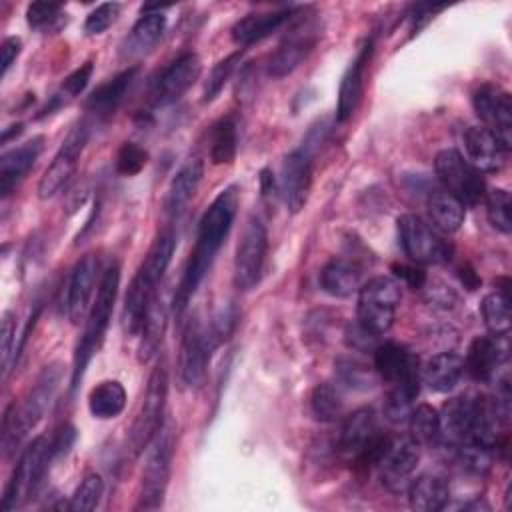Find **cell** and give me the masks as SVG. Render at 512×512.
<instances>
[{
  "label": "cell",
  "mask_w": 512,
  "mask_h": 512,
  "mask_svg": "<svg viewBox=\"0 0 512 512\" xmlns=\"http://www.w3.org/2000/svg\"><path fill=\"white\" fill-rule=\"evenodd\" d=\"M236 210H238V190L236 186H228L210 202V206L202 214L198 224L196 244L190 252V258L186 262L184 274L180 278V284L172 300V308L178 318L184 314L190 298L194 296L206 272L210 270L216 252L224 244L232 228V222L236 218Z\"/></svg>",
  "instance_id": "6da1fadb"
},
{
  "label": "cell",
  "mask_w": 512,
  "mask_h": 512,
  "mask_svg": "<svg viewBox=\"0 0 512 512\" xmlns=\"http://www.w3.org/2000/svg\"><path fill=\"white\" fill-rule=\"evenodd\" d=\"M118 286H120V264L114 262L106 268V272L100 278L96 298H94V302L90 306V312L86 316L82 338L78 340V346H76V352H74L72 376H70V390L72 392H76V388L80 386V380L86 372V366L90 364L92 356L98 352V348L104 342V336H106L112 312H114Z\"/></svg>",
  "instance_id": "7a4b0ae2"
},
{
  "label": "cell",
  "mask_w": 512,
  "mask_h": 512,
  "mask_svg": "<svg viewBox=\"0 0 512 512\" xmlns=\"http://www.w3.org/2000/svg\"><path fill=\"white\" fill-rule=\"evenodd\" d=\"M60 366L50 364L46 366L40 376L36 378L34 386L30 388L28 396L16 404L12 402L2 418V452L4 456H10L16 452V448L22 444V440L28 436V432L38 424V420L44 416L48 404L54 398V392L60 382Z\"/></svg>",
  "instance_id": "3957f363"
},
{
  "label": "cell",
  "mask_w": 512,
  "mask_h": 512,
  "mask_svg": "<svg viewBox=\"0 0 512 512\" xmlns=\"http://www.w3.org/2000/svg\"><path fill=\"white\" fill-rule=\"evenodd\" d=\"M402 300L400 282L392 276H374L358 290L356 324L372 336L386 334L394 320Z\"/></svg>",
  "instance_id": "277c9868"
},
{
  "label": "cell",
  "mask_w": 512,
  "mask_h": 512,
  "mask_svg": "<svg viewBox=\"0 0 512 512\" xmlns=\"http://www.w3.org/2000/svg\"><path fill=\"white\" fill-rule=\"evenodd\" d=\"M176 432L170 422L162 424L152 442L148 444V456L142 470L140 482V502L136 508L140 510H158L164 502V494L168 488L172 458L176 446Z\"/></svg>",
  "instance_id": "5b68a950"
},
{
  "label": "cell",
  "mask_w": 512,
  "mask_h": 512,
  "mask_svg": "<svg viewBox=\"0 0 512 512\" xmlns=\"http://www.w3.org/2000/svg\"><path fill=\"white\" fill-rule=\"evenodd\" d=\"M166 398H168V372L164 364H158L148 378L142 406L130 428L128 446L132 450V456H138L140 452H144V448H148V444L164 424L162 418H164Z\"/></svg>",
  "instance_id": "8992f818"
},
{
  "label": "cell",
  "mask_w": 512,
  "mask_h": 512,
  "mask_svg": "<svg viewBox=\"0 0 512 512\" xmlns=\"http://www.w3.org/2000/svg\"><path fill=\"white\" fill-rule=\"evenodd\" d=\"M434 170L444 190L464 206H474L484 200L486 184L482 172L476 170L458 150L444 148L434 158Z\"/></svg>",
  "instance_id": "52a82bcc"
},
{
  "label": "cell",
  "mask_w": 512,
  "mask_h": 512,
  "mask_svg": "<svg viewBox=\"0 0 512 512\" xmlns=\"http://www.w3.org/2000/svg\"><path fill=\"white\" fill-rule=\"evenodd\" d=\"M398 240L402 252L416 264H444L452 256V246L420 216L402 214L398 218Z\"/></svg>",
  "instance_id": "ba28073f"
},
{
  "label": "cell",
  "mask_w": 512,
  "mask_h": 512,
  "mask_svg": "<svg viewBox=\"0 0 512 512\" xmlns=\"http://www.w3.org/2000/svg\"><path fill=\"white\" fill-rule=\"evenodd\" d=\"M268 250V232L258 216H250L234 256V284L238 290H250L258 284Z\"/></svg>",
  "instance_id": "9c48e42d"
},
{
  "label": "cell",
  "mask_w": 512,
  "mask_h": 512,
  "mask_svg": "<svg viewBox=\"0 0 512 512\" xmlns=\"http://www.w3.org/2000/svg\"><path fill=\"white\" fill-rule=\"evenodd\" d=\"M88 124L86 122H78L68 136L64 138L62 146L58 148L56 156L52 158L50 166L44 170L40 182H38V198L40 200H50L54 198L74 176L76 166H78V158L88 142Z\"/></svg>",
  "instance_id": "30bf717a"
},
{
  "label": "cell",
  "mask_w": 512,
  "mask_h": 512,
  "mask_svg": "<svg viewBox=\"0 0 512 512\" xmlns=\"http://www.w3.org/2000/svg\"><path fill=\"white\" fill-rule=\"evenodd\" d=\"M318 36L320 28L316 20L310 16H300L286 32L276 52L270 56L268 74L272 78H284L290 72H294L302 64V60L312 52V48L318 42Z\"/></svg>",
  "instance_id": "8fae6325"
},
{
  "label": "cell",
  "mask_w": 512,
  "mask_h": 512,
  "mask_svg": "<svg viewBox=\"0 0 512 512\" xmlns=\"http://www.w3.org/2000/svg\"><path fill=\"white\" fill-rule=\"evenodd\" d=\"M472 106L484 128L510 152L512 144V96L496 84H480L472 94Z\"/></svg>",
  "instance_id": "7c38bea8"
},
{
  "label": "cell",
  "mask_w": 512,
  "mask_h": 512,
  "mask_svg": "<svg viewBox=\"0 0 512 512\" xmlns=\"http://www.w3.org/2000/svg\"><path fill=\"white\" fill-rule=\"evenodd\" d=\"M214 342L198 320H190L184 328L178 352V374L186 388H198L204 382Z\"/></svg>",
  "instance_id": "4fadbf2b"
},
{
  "label": "cell",
  "mask_w": 512,
  "mask_h": 512,
  "mask_svg": "<svg viewBox=\"0 0 512 512\" xmlns=\"http://www.w3.org/2000/svg\"><path fill=\"white\" fill-rule=\"evenodd\" d=\"M420 460V444L410 436L388 438V444L376 464L382 484L392 490L400 492L408 486L412 472L416 470Z\"/></svg>",
  "instance_id": "5bb4252c"
},
{
  "label": "cell",
  "mask_w": 512,
  "mask_h": 512,
  "mask_svg": "<svg viewBox=\"0 0 512 512\" xmlns=\"http://www.w3.org/2000/svg\"><path fill=\"white\" fill-rule=\"evenodd\" d=\"M374 370L390 386L420 388L418 356L398 342H384L374 348Z\"/></svg>",
  "instance_id": "9a60e30c"
},
{
  "label": "cell",
  "mask_w": 512,
  "mask_h": 512,
  "mask_svg": "<svg viewBox=\"0 0 512 512\" xmlns=\"http://www.w3.org/2000/svg\"><path fill=\"white\" fill-rule=\"evenodd\" d=\"M202 62L194 52H186L170 62L154 80L152 84V104L154 106H168L174 104L182 94L200 78Z\"/></svg>",
  "instance_id": "2e32d148"
},
{
  "label": "cell",
  "mask_w": 512,
  "mask_h": 512,
  "mask_svg": "<svg viewBox=\"0 0 512 512\" xmlns=\"http://www.w3.org/2000/svg\"><path fill=\"white\" fill-rule=\"evenodd\" d=\"M312 186V160L306 148H296L284 156L278 188L292 214L300 212Z\"/></svg>",
  "instance_id": "e0dca14e"
},
{
  "label": "cell",
  "mask_w": 512,
  "mask_h": 512,
  "mask_svg": "<svg viewBox=\"0 0 512 512\" xmlns=\"http://www.w3.org/2000/svg\"><path fill=\"white\" fill-rule=\"evenodd\" d=\"M382 432L378 430L376 414L372 408H358L352 414L346 416L340 436H338V448L342 454L350 456L358 466L368 456L372 446L380 440Z\"/></svg>",
  "instance_id": "ac0fdd59"
},
{
  "label": "cell",
  "mask_w": 512,
  "mask_h": 512,
  "mask_svg": "<svg viewBox=\"0 0 512 512\" xmlns=\"http://www.w3.org/2000/svg\"><path fill=\"white\" fill-rule=\"evenodd\" d=\"M98 270H100L98 258L94 254H86L76 262L70 274V282L66 290V314L72 324H78L90 312Z\"/></svg>",
  "instance_id": "d6986e66"
},
{
  "label": "cell",
  "mask_w": 512,
  "mask_h": 512,
  "mask_svg": "<svg viewBox=\"0 0 512 512\" xmlns=\"http://www.w3.org/2000/svg\"><path fill=\"white\" fill-rule=\"evenodd\" d=\"M372 50H374V42L368 40L360 52L356 54V58L350 62V66L346 68L342 80H340V88H338V102H336V120L338 122H346L352 118V114L356 112L362 94H364V78H366V70L372 58Z\"/></svg>",
  "instance_id": "ffe728a7"
},
{
  "label": "cell",
  "mask_w": 512,
  "mask_h": 512,
  "mask_svg": "<svg viewBox=\"0 0 512 512\" xmlns=\"http://www.w3.org/2000/svg\"><path fill=\"white\" fill-rule=\"evenodd\" d=\"M464 150H466V160L480 172H500L506 164L508 150L500 144V140L486 130L484 126H470L464 136Z\"/></svg>",
  "instance_id": "44dd1931"
},
{
  "label": "cell",
  "mask_w": 512,
  "mask_h": 512,
  "mask_svg": "<svg viewBox=\"0 0 512 512\" xmlns=\"http://www.w3.org/2000/svg\"><path fill=\"white\" fill-rule=\"evenodd\" d=\"M504 338L498 336H476L466 352L464 370L470 374L476 382H492L496 378V372L500 364L506 358V348L502 346Z\"/></svg>",
  "instance_id": "7402d4cb"
},
{
  "label": "cell",
  "mask_w": 512,
  "mask_h": 512,
  "mask_svg": "<svg viewBox=\"0 0 512 512\" xmlns=\"http://www.w3.org/2000/svg\"><path fill=\"white\" fill-rule=\"evenodd\" d=\"M44 148V138L34 136L32 140L8 150L0 158V192L6 198L32 170L40 152Z\"/></svg>",
  "instance_id": "603a6c76"
},
{
  "label": "cell",
  "mask_w": 512,
  "mask_h": 512,
  "mask_svg": "<svg viewBox=\"0 0 512 512\" xmlns=\"http://www.w3.org/2000/svg\"><path fill=\"white\" fill-rule=\"evenodd\" d=\"M202 174H204V164L198 156L188 158L178 168V172L170 180V186H168V192L164 198V210L170 216H178L186 208V204L192 200V196L198 190Z\"/></svg>",
  "instance_id": "cb8c5ba5"
},
{
  "label": "cell",
  "mask_w": 512,
  "mask_h": 512,
  "mask_svg": "<svg viewBox=\"0 0 512 512\" xmlns=\"http://www.w3.org/2000/svg\"><path fill=\"white\" fill-rule=\"evenodd\" d=\"M292 18L290 10H272V12H256L242 16L230 30L232 40L238 46H250L274 34Z\"/></svg>",
  "instance_id": "d4e9b609"
},
{
  "label": "cell",
  "mask_w": 512,
  "mask_h": 512,
  "mask_svg": "<svg viewBox=\"0 0 512 512\" xmlns=\"http://www.w3.org/2000/svg\"><path fill=\"white\" fill-rule=\"evenodd\" d=\"M136 72L138 68H128L120 74H116L114 78H110L108 82L100 84L90 96H88V102H86V108L92 116L100 118V120H106L110 118L118 106L124 102L130 86L134 84V78H136Z\"/></svg>",
  "instance_id": "484cf974"
},
{
  "label": "cell",
  "mask_w": 512,
  "mask_h": 512,
  "mask_svg": "<svg viewBox=\"0 0 512 512\" xmlns=\"http://www.w3.org/2000/svg\"><path fill=\"white\" fill-rule=\"evenodd\" d=\"M406 492L410 506L420 512H438L450 500V486L438 474H420L408 482Z\"/></svg>",
  "instance_id": "4316f807"
},
{
  "label": "cell",
  "mask_w": 512,
  "mask_h": 512,
  "mask_svg": "<svg viewBox=\"0 0 512 512\" xmlns=\"http://www.w3.org/2000/svg\"><path fill=\"white\" fill-rule=\"evenodd\" d=\"M166 324H168V304L164 302V296L156 290V294L152 296V302L148 306L144 324L140 328V344H138V360L140 362H150L152 356L158 352L164 332H166Z\"/></svg>",
  "instance_id": "83f0119b"
},
{
  "label": "cell",
  "mask_w": 512,
  "mask_h": 512,
  "mask_svg": "<svg viewBox=\"0 0 512 512\" xmlns=\"http://www.w3.org/2000/svg\"><path fill=\"white\" fill-rule=\"evenodd\" d=\"M430 226L442 234H454L464 224L466 206L446 190H434L426 198Z\"/></svg>",
  "instance_id": "f1b7e54d"
},
{
  "label": "cell",
  "mask_w": 512,
  "mask_h": 512,
  "mask_svg": "<svg viewBox=\"0 0 512 512\" xmlns=\"http://www.w3.org/2000/svg\"><path fill=\"white\" fill-rule=\"evenodd\" d=\"M360 286L362 272L350 260L334 258L320 270V288L334 298H348L356 294Z\"/></svg>",
  "instance_id": "f546056e"
},
{
  "label": "cell",
  "mask_w": 512,
  "mask_h": 512,
  "mask_svg": "<svg viewBox=\"0 0 512 512\" xmlns=\"http://www.w3.org/2000/svg\"><path fill=\"white\" fill-rule=\"evenodd\" d=\"M464 374V360L456 352H438L422 368V380L434 392H450Z\"/></svg>",
  "instance_id": "4dcf8cb0"
},
{
  "label": "cell",
  "mask_w": 512,
  "mask_h": 512,
  "mask_svg": "<svg viewBox=\"0 0 512 512\" xmlns=\"http://www.w3.org/2000/svg\"><path fill=\"white\" fill-rule=\"evenodd\" d=\"M174 248H176V238L172 234V230H164L156 236V240L152 242L150 250L146 252L140 268L136 270V274H140L148 284L152 286H158V282L162 280L170 260H172V254H174Z\"/></svg>",
  "instance_id": "1f68e13d"
},
{
  "label": "cell",
  "mask_w": 512,
  "mask_h": 512,
  "mask_svg": "<svg viewBox=\"0 0 512 512\" xmlns=\"http://www.w3.org/2000/svg\"><path fill=\"white\" fill-rule=\"evenodd\" d=\"M126 406V390L118 380H104L88 394V410L94 418H116Z\"/></svg>",
  "instance_id": "d6a6232c"
},
{
  "label": "cell",
  "mask_w": 512,
  "mask_h": 512,
  "mask_svg": "<svg viewBox=\"0 0 512 512\" xmlns=\"http://www.w3.org/2000/svg\"><path fill=\"white\" fill-rule=\"evenodd\" d=\"M238 150V124L232 114L220 118L210 128V160L212 164H230Z\"/></svg>",
  "instance_id": "836d02e7"
},
{
  "label": "cell",
  "mask_w": 512,
  "mask_h": 512,
  "mask_svg": "<svg viewBox=\"0 0 512 512\" xmlns=\"http://www.w3.org/2000/svg\"><path fill=\"white\" fill-rule=\"evenodd\" d=\"M22 456H24L26 468H28V498H32L38 492V488L42 486L44 476L54 458L52 442L46 436H38L28 444V448L22 452Z\"/></svg>",
  "instance_id": "e575fe53"
},
{
  "label": "cell",
  "mask_w": 512,
  "mask_h": 512,
  "mask_svg": "<svg viewBox=\"0 0 512 512\" xmlns=\"http://www.w3.org/2000/svg\"><path fill=\"white\" fill-rule=\"evenodd\" d=\"M166 30V16L162 12H144V16L138 18V22L132 26L126 52L132 54H142L150 50L164 34Z\"/></svg>",
  "instance_id": "d590c367"
},
{
  "label": "cell",
  "mask_w": 512,
  "mask_h": 512,
  "mask_svg": "<svg viewBox=\"0 0 512 512\" xmlns=\"http://www.w3.org/2000/svg\"><path fill=\"white\" fill-rule=\"evenodd\" d=\"M408 426H410V438L416 440L420 446H432L440 440L442 436V426H440V414L436 408L430 404H418L412 408L408 416Z\"/></svg>",
  "instance_id": "8d00e7d4"
},
{
  "label": "cell",
  "mask_w": 512,
  "mask_h": 512,
  "mask_svg": "<svg viewBox=\"0 0 512 512\" xmlns=\"http://www.w3.org/2000/svg\"><path fill=\"white\" fill-rule=\"evenodd\" d=\"M484 324L492 336L506 338L510 334V298L508 294L496 290L484 296L480 304Z\"/></svg>",
  "instance_id": "74e56055"
},
{
  "label": "cell",
  "mask_w": 512,
  "mask_h": 512,
  "mask_svg": "<svg viewBox=\"0 0 512 512\" xmlns=\"http://www.w3.org/2000/svg\"><path fill=\"white\" fill-rule=\"evenodd\" d=\"M310 412L318 422H334L342 416V398L338 390L328 384H316L310 394Z\"/></svg>",
  "instance_id": "f35d334b"
},
{
  "label": "cell",
  "mask_w": 512,
  "mask_h": 512,
  "mask_svg": "<svg viewBox=\"0 0 512 512\" xmlns=\"http://www.w3.org/2000/svg\"><path fill=\"white\" fill-rule=\"evenodd\" d=\"M484 202H486V216H488L490 224L498 232L510 234V230H512V200H510L508 190L492 188L484 194Z\"/></svg>",
  "instance_id": "ab89813d"
},
{
  "label": "cell",
  "mask_w": 512,
  "mask_h": 512,
  "mask_svg": "<svg viewBox=\"0 0 512 512\" xmlns=\"http://www.w3.org/2000/svg\"><path fill=\"white\" fill-rule=\"evenodd\" d=\"M104 494V480L98 472H90L82 478V482L78 484V488L74 490V494L70 496L68 502V510L74 512H90L94 510Z\"/></svg>",
  "instance_id": "60d3db41"
},
{
  "label": "cell",
  "mask_w": 512,
  "mask_h": 512,
  "mask_svg": "<svg viewBox=\"0 0 512 512\" xmlns=\"http://www.w3.org/2000/svg\"><path fill=\"white\" fill-rule=\"evenodd\" d=\"M420 388H406V386H390L388 396L384 400V416L392 424L408 422V416L414 408V400Z\"/></svg>",
  "instance_id": "b9f144b4"
},
{
  "label": "cell",
  "mask_w": 512,
  "mask_h": 512,
  "mask_svg": "<svg viewBox=\"0 0 512 512\" xmlns=\"http://www.w3.org/2000/svg\"><path fill=\"white\" fill-rule=\"evenodd\" d=\"M334 366L338 378L354 390H370L376 384V370L366 368V364L354 358H338Z\"/></svg>",
  "instance_id": "7bdbcfd3"
},
{
  "label": "cell",
  "mask_w": 512,
  "mask_h": 512,
  "mask_svg": "<svg viewBox=\"0 0 512 512\" xmlns=\"http://www.w3.org/2000/svg\"><path fill=\"white\" fill-rule=\"evenodd\" d=\"M238 62H240V52H232L230 56L222 58L220 62H216L212 66V70L208 74V80L204 82V90H202V100L204 102H212L222 92V88L230 80Z\"/></svg>",
  "instance_id": "ee69618b"
},
{
  "label": "cell",
  "mask_w": 512,
  "mask_h": 512,
  "mask_svg": "<svg viewBox=\"0 0 512 512\" xmlns=\"http://www.w3.org/2000/svg\"><path fill=\"white\" fill-rule=\"evenodd\" d=\"M122 12V4L118 2H104L100 6H96L88 16H86V22H84V32L88 36H96V34H102L104 30H108L120 16Z\"/></svg>",
  "instance_id": "f6af8a7d"
},
{
  "label": "cell",
  "mask_w": 512,
  "mask_h": 512,
  "mask_svg": "<svg viewBox=\"0 0 512 512\" xmlns=\"http://www.w3.org/2000/svg\"><path fill=\"white\" fill-rule=\"evenodd\" d=\"M148 162V152L136 142H124L116 154V170L122 176L138 174Z\"/></svg>",
  "instance_id": "bcb514c9"
},
{
  "label": "cell",
  "mask_w": 512,
  "mask_h": 512,
  "mask_svg": "<svg viewBox=\"0 0 512 512\" xmlns=\"http://www.w3.org/2000/svg\"><path fill=\"white\" fill-rule=\"evenodd\" d=\"M0 358H2V378L8 376L10 366L14 364V340H16V318L12 312H4L2 320H0Z\"/></svg>",
  "instance_id": "7dc6e473"
},
{
  "label": "cell",
  "mask_w": 512,
  "mask_h": 512,
  "mask_svg": "<svg viewBox=\"0 0 512 512\" xmlns=\"http://www.w3.org/2000/svg\"><path fill=\"white\" fill-rule=\"evenodd\" d=\"M62 6L58 2H32L26 8V22L32 28H42L60 14Z\"/></svg>",
  "instance_id": "c3c4849f"
},
{
  "label": "cell",
  "mask_w": 512,
  "mask_h": 512,
  "mask_svg": "<svg viewBox=\"0 0 512 512\" xmlns=\"http://www.w3.org/2000/svg\"><path fill=\"white\" fill-rule=\"evenodd\" d=\"M92 72H94V64L92 62H86L82 64L80 68H76L70 76H66V80L62 82V94L64 98H74L78 96L90 82L92 78Z\"/></svg>",
  "instance_id": "681fc988"
},
{
  "label": "cell",
  "mask_w": 512,
  "mask_h": 512,
  "mask_svg": "<svg viewBox=\"0 0 512 512\" xmlns=\"http://www.w3.org/2000/svg\"><path fill=\"white\" fill-rule=\"evenodd\" d=\"M394 278L402 284H406L412 290H420L426 284V274L422 268L416 266H408V264H394L392 266Z\"/></svg>",
  "instance_id": "f907efd6"
},
{
  "label": "cell",
  "mask_w": 512,
  "mask_h": 512,
  "mask_svg": "<svg viewBox=\"0 0 512 512\" xmlns=\"http://www.w3.org/2000/svg\"><path fill=\"white\" fill-rule=\"evenodd\" d=\"M74 440H76V430H74V426H70V424H62V426L56 430L54 438L50 440V442H52L54 458L64 456V454L72 448Z\"/></svg>",
  "instance_id": "816d5d0a"
},
{
  "label": "cell",
  "mask_w": 512,
  "mask_h": 512,
  "mask_svg": "<svg viewBox=\"0 0 512 512\" xmlns=\"http://www.w3.org/2000/svg\"><path fill=\"white\" fill-rule=\"evenodd\" d=\"M22 50V40L16 36H10L2 42L0 46V64H2V76H6V72L10 70V66L14 64V60L18 58Z\"/></svg>",
  "instance_id": "f5cc1de1"
},
{
  "label": "cell",
  "mask_w": 512,
  "mask_h": 512,
  "mask_svg": "<svg viewBox=\"0 0 512 512\" xmlns=\"http://www.w3.org/2000/svg\"><path fill=\"white\" fill-rule=\"evenodd\" d=\"M260 190H262L264 196L274 192V174L270 170H262L260 172Z\"/></svg>",
  "instance_id": "db71d44e"
}]
</instances>
